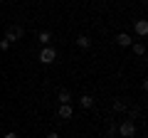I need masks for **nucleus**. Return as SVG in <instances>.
<instances>
[{
	"mask_svg": "<svg viewBox=\"0 0 148 138\" xmlns=\"http://www.w3.org/2000/svg\"><path fill=\"white\" fill-rule=\"evenodd\" d=\"M22 37H25V27H22V25H12L10 30L5 32V40H8L10 44L17 42V40H22Z\"/></svg>",
	"mask_w": 148,
	"mask_h": 138,
	"instance_id": "nucleus-1",
	"label": "nucleus"
},
{
	"mask_svg": "<svg viewBox=\"0 0 148 138\" xmlns=\"http://www.w3.org/2000/svg\"><path fill=\"white\" fill-rule=\"evenodd\" d=\"M116 131L121 133L123 138H133V136H136V123H133V118H126V121H123Z\"/></svg>",
	"mask_w": 148,
	"mask_h": 138,
	"instance_id": "nucleus-2",
	"label": "nucleus"
},
{
	"mask_svg": "<svg viewBox=\"0 0 148 138\" xmlns=\"http://www.w3.org/2000/svg\"><path fill=\"white\" fill-rule=\"evenodd\" d=\"M40 62L42 64H54L57 62V49L54 47H45L42 52H40Z\"/></svg>",
	"mask_w": 148,
	"mask_h": 138,
	"instance_id": "nucleus-3",
	"label": "nucleus"
},
{
	"mask_svg": "<svg viewBox=\"0 0 148 138\" xmlns=\"http://www.w3.org/2000/svg\"><path fill=\"white\" fill-rule=\"evenodd\" d=\"M116 44H121V47H131L133 40H131V35H126V32H119V35H116Z\"/></svg>",
	"mask_w": 148,
	"mask_h": 138,
	"instance_id": "nucleus-4",
	"label": "nucleus"
},
{
	"mask_svg": "<svg viewBox=\"0 0 148 138\" xmlns=\"http://www.w3.org/2000/svg\"><path fill=\"white\" fill-rule=\"evenodd\" d=\"M57 116L67 121V118H72V116H74V111H72V106H69V104H62V106H59V111H57Z\"/></svg>",
	"mask_w": 148,
	"mask_h": 138,
	"instance_id": "nucleus-5",
	"label": "nucleus"
},
{
	"mask_svg": "<svg viewBox=\"0 0 148 138\" xmlns=\"http://www.w3.org/2000/svg\"><path fill=\"white\" fill-rule=\"evenodd\" d=\"M57 101L59 104H69V101H72V91L69 89H59L57 91Z\"/></svg>",
	"mask_w": 148,
	"mask_h": 138,
	"instance_id": "nucleus-6",
	"label": "nucleus"
},
{
	"mask_svg": "<svg viewBox=\"0 0 148 138\" xmlns=\"http://www.w3.org/2000/svg\"><path fill=\"white\" fill-rule=\"evenodd\" d=\"M37 40H40L45 47H49V42H52V32H49V30H42L40 35H37Z\"/></svg>",
	"mask_w": 148,
	"mask_h": 138,
	"instance_id": "nucleus-7",
	"label": "nucleus"
},
{
	"mask_svg": "<svg viewBox=\"0 0 148 138\" xmlns=\"http://www.w3.org/2000/svg\"><path fill=\"white\" fill-rule=\"evenodd\" d=\"M136 35H141V37H146V35H148V22L146 20H138L136 22Z\"/></svg>",
	"mask_w": 148,
	"mask_h": 138,
	"instance_id": "nucleus-8",
	"label": "nucleus"
},
{
	"mask_svg": "<svg viewBox=\"0 0 148 138\" xmlns=\"http://www.w3.org/2000/svg\"><path fill=\"white\" fill-rule=\"evenodd\" d=\"M79 104H82V109H91L94 106V99L89 94H84V96H79Z\"/></svg>",
	"mask_w": 148,
	"mask_h": 138,
	"instance_id": "nucleus-9",
	"label": "nucleus"
},
{
	"mask_svg": "<svg viewBox=\"0 0 148 138\" xmlns=\"http://www.w3.org/2000/svg\"><path fill=\"white\" fill-rule=\"evenodd\" d=\"M77 44H79L82 49H89L91 47V40L86 37V35H79V37H77Z\"/></svg>",
	"mask_w": 148,
	"mask_h": 138,
	"instance_id": "nucleus-10",
	"label": "nucleus"
},
{
	"mask_svg": "<svg viewBox=\"0 0 148 138\" xmlns=\"http://www.w3.org/2000/svg\"><path fill=\"white\" fill-rule=\"evenodd\" d=\"M114 111H116V113H123V111H126V101H123V99H116V101H114Z\"/></svg>",
	"mask_w": 148,
	"mask_h": 138,
	"instance_id": "nucleus-11",
	"label": "nucleus"
},
{
	"mask_svg": "<svg viewBox=\"0 0 148 138\" xmlns=\"http://www.w3.org/2000/svg\"><path fill=\"white\" fill-rule=\"evenodd\" d=\"M133 52H136L138 57H141V54H146V47H143L141 42H133Z\"/></svg>",
	"mask_w": 148,
	"mask_h": 138,
	"instance_id": "nucleus-12",
	"label": "nucleus"
},
{
	"mask_svg": "<svg viewBox=\"0 0 148 138\" xmlns=\"http://www.w3.org/2000/svg\"><path fill=\"white\" fill-rule=\"evenodd\" d=\"M8 47H10V42H8V40H0V52H5Z\"/></svg>",
	"mask_w": 148,
	"mask_h": 138,
	"instance_id": "nucleus-13",
	"label": "nucleus"
},
{
	"mask_svg": "<svg viewBox=\"0 0 148 138\" xmlns=\"http://www.w3.org/2000/svg\"><path fill=\"white\" fill-rule=\"evenodd\" d=\"M45 138H59V133H57V131H52V133H47Z\"/></svg>",
	"mask_w": 148,
	"mask_h": 138,
	"instance_id": "nucleus-14",
	"label": "nucleus"
},
{
	"mask_svg": "<svg viewBox=\"0 0 148 138\" xmlns=\"http://www.w3.org/2000/svg\"><path fill=\"white\" fill-rule=\"evenodd\" d=\"M3 138H17V133H15V131H10V133H5Z\"/></svg>",
	"mask_w": 148,
	"mask_h": 138,
	"instance_id": "nucleus-15",
	"label": "nucleus"
}]
</instances>
